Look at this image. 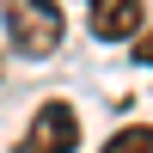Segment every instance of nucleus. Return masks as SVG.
Returning a JSON list of instances; mask_svg holds the SVG:
<instances>
[{"label":"nucleus","instance_id":"f257e3e1","mask_svg":"<svg viewBox=\"0 0 153 153\" xmlns=\"http://www.w3.org/2000/svg\"><path fill=\"white\" fill-rule=\"evenodd\" d=\"M0 19H6V49L25 55V61H49L68 43L61 0H0Z\"/></svg>","mask_w":153,"mask_h":153},{"label":"nucleus","instance_id":"f03ea898","mask_svg":"<svg viewBox=\"0 0 153 153\" xmlns=\"http://www.w3.org/2000/svg\"><path fill=\"white\" fill-rule=\"evenodd\" d=\"M80 147V110L68 98H43L25 123V135L12 141V153H74Z\"/></svg>","mask_w":153,"mask_h":153},{"label":"nucleus","instance_id":"7ed1b4c3","mask_svg":"<svg viewBox=\"0 0 153 153\" xmlns=\"http://www.w3.org/2000/svg\"><path fill=\"white\" fill-rule=\"evenodd\" d=\"M86 25L98 43H135L147 31V0H86Z\"/></svg>","mask_w":153,"mask_h":153},{"label":"nucleus","instance_id":"20e7f679","mask_svg":"<svg viewBox=\"0 0 153 153\" xmlns=\"http://www.w3.org/2000/svg\"><path fill=\"white\" fill-rule=\"evenodd\" d=\"M98 153H153V123H129V129H117Z\"/></svg>","mask_w":153,"mask_h":153},{"label":"nucleus","instance_id":"39448f33","mask_svg":"<svg viewBox=\"0 0 153 153\" xmlns=\"http://www.w3.org/2000/svg\"><path fill=\"white\" fill-rule=\"evenodd\" d=\"M135 61H141V68H153V25L135 37Z\"/></svg>","mask_w":153,"mask_h":153}]
</instances>
